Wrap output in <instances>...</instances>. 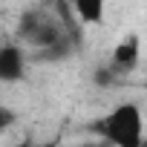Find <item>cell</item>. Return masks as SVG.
Returning a JSON list of instances; mask_svg holds the SVG:
<instances>
[{
	"instance_id": "cell-6",
	"label": "cell",
	"mask_w": 147,
	"mask_h": 147,
	"mask_svg": "<svg viewBox=\"0 0 147 147\" xmlns=\"http://www.w3.org/2000/svg\"><path fill=\"white\" fill-rule=\"evenodd\" d=\"M78 147H110L107 141H92V144H78Z\"/></svg>"
},
{
	"instance_id": "cell-1",
	"label": "cell",
	"mask_w": 147,
	"mask_h": 147,
	"mask_svg": "<svg viewBox=\"0 0 147 147\" xmlns=\"http://www.w3.org/2000/svg\"><path fill=\"white\" fill-rule=\"evenodd\" d=\"M98 133L110 147H144V115L138 104H115L98 124Z\"/></svg>"
},
{
	"instance_id": "cell-3",
	"label": "cell",
	"mask_w": 147,
	"mask_h": 147,
	"mask_svg": "<svg viewBox=\"0 0 147 147\" xmlns=\"http://www.w3.org/2000/svg\"><path fill=\"white\" fill-rule=\"evenodd\" d=\"M23 52L18 46H3L0 49V81L3 84H15L23 78Z\"/></svg>"
},
{
	"instance_id": "cell-4",
	"label": "cell",
	"mask_w": 147,
	"mask_h": 147,
	"mask_svg": "<svg viewBox=\"0 0 147 147\" xmlns=\"http://www.w3.org/2000/svg\"><path fill=\"white\" fill-rule=\"evenodd\" d=\"M81 23H101L104 20V6L107 0H69Z\"/></svg>"
},
{
	"instance_id": "cell-8",
	"label": "cell",
	"mask_w": 147,
	"mask_h": 147,
	"mask_svg": "<svg viewBox=\"0 0 147 147\" xmlns=\"http://www.w3.org/2000/svg\"><path fill=\"white\" fill-rule=\"evenodd\" d=\"M0 49H3V43H0Z\"/></svg>"
},
{
	"instance_id": "cell-7",
	"label": "cell",
	"mask_w": 147,
	"mask_h": 147,
	"mask_svg": "<svg viewBox=\"0 0 147 147\" xmlns=\"http://www.w3.org/2000/svg\"><path fill=\"white\" fill-rule=\"evenodd\" d=\"M20 147H52V144H20Z\"/></svg>"
},
{
	"instance_id": "cell-5",
	"label": "cell",
	"mask_w": 147,
	"mask_h": 147,
	"mask_svg": "<svg viewBox=\"0 0 147 147\" xmlns=\"http://www.w3.org/2000/svg\"><path fill=\"white\" fill-rule=\"evenodd\" d=\"M15 121H18L15 110H9V107H3V104H0V133H6V130H9Z\"/></svg>"
},
{
	"instance_id": "cell-2",
	"label": "cell",
	"mask_w": 147,
	"mask_h": 147,
	"mask_svg": "<svg viewBox=\"0 0 147 147\" xmlns=\"http://www.w3.org/2000/svg\"><path fill=\"white\" fill-rule=\"evenodd\" d=\"M138 61H141V40H138V35H127L115 43L110 69L113 72H130L138 66Z\"/></svg>"
}]
</instances>
